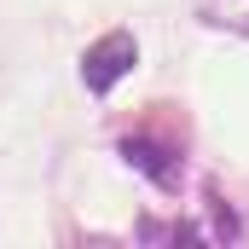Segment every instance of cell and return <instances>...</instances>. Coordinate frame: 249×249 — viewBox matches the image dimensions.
I'll return each mask as SVG.
<instances>
[{
  "mask_svg": "<svg viewBox=\"0 0 249 249\" xmlns=\"http://www.w3.org/2000/svg\"><path fill=\"white\" fill-rule=\"evenodd\" d=\"M133 58H139L133 35L116 29V35H105V41H93V47H87V58H81V81H87L93 93H110L127 70H133Z\"/></svg>",
  "mask_w": 249,
  "mask_h": 249,
  "instance_id": "1",
  "label": "cell"
},
{
  "mask_svg": "<svg viewBox=\"0 0 249 249\" xmlns=\"http://www.w3.org/2000/svg\"><path fill=\"white\" fill-rule=\"evenodd\" d=\"M122 157H127V162H139L157 186H180V157H174L168 145H151V139L127 133V139H122Z\"/></svg>",
  "mask_w": 249,
  "mask_h": 249,
  "instance_id": "2",
  "label": "cell"
},
{
  "mask_svg": "<svg viewBox=\"0 0 249 249\" xmlns=\"http://www.w3.org/2000/svg\"><path fill=\"white\" fill-rule=\"evenodd\" d=\"M197 18H203V23H214V29L249 35V0H197Z\"/></svg>",
  "mask_w": 249,
  "mask_h": 249,
  "instance_id": "3",
  "label": "cell"
}]
</instances>
